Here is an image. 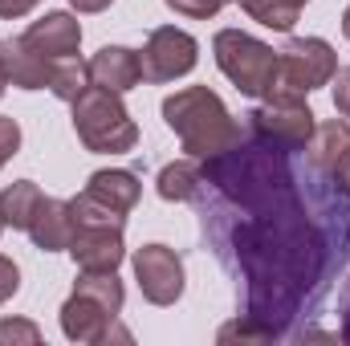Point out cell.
Segmentation results:
<instances>
[{"label":"cell","instance_id":"obj_1","mask_svg":"<svg viewBox=\"0 0 350 346\" xmlns=\"http://www.w3.org/2000/svg\"><path fill=\"white\" fill-rule=\"evenodd\" d=\"M245 212L253 216L237 228V257L249 281V318L277 343L297 318L306 293L322 281L326 241L293 196V179L245 204Z\"/></svg>","mask_w":350,"mask_h":346},{"label":"cell","instance_id":"obj_2","mask_svg":"<svg viewBox=\"0 0 350 346\" xmlns=\"http://www.w3.org/2000/svg\"><path fill=\"white\" fill-rule=\"evenodd\" d=\"M163 122L172 127L191 159H212L241 143V122L228 114L224 98L208 86H183L163 98Z\"/></svg>","mask_w":350,"mask_h":346},{"label":"cell","instance_id":"obj_3","mask_svg":"<svg viewBox=\"0 0 350 346\" xmlns=\"http://www.w3.org/2000/svg\"><path fill=\"white\" fill-rule=\"evenodd\" d=\"M122 302H126V289H122L118 273H86L82 269V277L74 281V293L62 306V334L82 346L126 338L122 330H114Z\"/></svg>","mask_w":350,"mask_h":346},{"label":"cell","instance_id":"obj_4","mask_svg":"<svg viewBox=\"0 0 350 346\" xmlns=\"http://www.w3.org/2000/svg\"><path fill=\"white\" fill-rule=\"evenodd\" d=\"M74 208V241H70V257L86 273H118V265L126 261V245H122V228L126 216L90 200L86 191L70 200Z\"/></svg>","mask_w":350,"mask_h":346},{"label":"cell","instance_id":"obj_5","mask_svg":"<svg viewBox=\"0 0 350 346\" xmlns=\"http://www.w3.org/2000/svg\"><path fill=\"white\" fill-rule=\"evenodd\" d=\"M70 106H74V131H78L86 151H94V155H126V151H135L139 127H135L131 110L122 106V94L86 86Z\"/></svg>","mask_w":350,"mask_h":346},{"label":"cell","instance_id":"obj_6","mask_svg":"<svg viewBox=\"0 0 350 346\" xmlns=\"http://www.w3.org/2000/svg\"><path fill=\"white\" fill-rule=\"evenodd\" d=\"M338 74V53L330 41L322 37H289L277 49V70L269 94L261 102H277V98H306L310 90L330 86V78Z\"/></svg>","mask_w":350,"mask_h":346},{"label":"cell","instance_id":"obj_7","mask_svg":"<svg viewBox=\"0 0 350 346\" xmlns=\"http://www.w3.org/2000/svg\"><path fill=\"white\" fill-rule=\"evenodd\" d=\"M212 53H216V66L220 74L249 98H265L269 82H273V70H277V49L265 45L261 37L253 33H241V29H220L212 37Z\"/></svg>","mask_w":350,"mask_h":346},{"label":"cell","instance_id":"obj_8","mask_svg":"<svg viewBox=\"0 0 350 346\" xmlns=\"http://www.w3.org/2000/svg\"><path fill=\"white\" fill-rule=\"evenodd\" d=\"M314 127L318 118L306 106V98H277L249 110V131L257 135V143H269L277 151H306Z\"/></svg>","mask_w":350,"mask_h":346},{"label":"cell","instance_id":"obj_9","mask_svg":"<svg viewBox=\"0 0 350 346\" xmlns=\"http://www.w3.org/2000/svg\"><path fill=\"white\" fill-rule=\"evenodd\" d=\"M139 62H143V82L167 86V82H175V78H183V74L196 70V62H200V41H196L187 29L159 25V29H151L147 45L139 49Z\"/></svg>","mask_w":350,"mask_h":346},{"label":"cell","instance_id":"obj_10","mask_svg":"<svg viewBox=\"0 0 350 346\" xmlns=\"http://www.w3.org/2000/svg\"><path fill=\"white\" fill-rule=\"evenodd\" d=\"M131 269H135L139 293L151 306H175L183 297V261H179L175 249H167V245H143V249H135Z\"/></svg>","mask_w":350,"mask_h":346},{"label":"cell","instance_id":"obj_11","mask_svg":"<svg viewBox=\"0 0 350 346\" xmlns=\"http://www.w3.org/2000/svg\"><path fill=\"white\" fill-rule=\"evenodd\" d=\"M0 62H4L8 86H16V90H45L53 82V66H57V62H53L49 53H41L25 33L0 41Z\"/></svg>","mask_w":350,"mask_h":346},{"label":"cell","instance_id":"obj_12","mask_svg":"<svg viewBox=\"0 0 350 346\" xmlns=\"http://www.w3.org/2000/svg\"><path fill=\"white\" fill-rule=\"evenodd\" d=\"M86 70H90V86L114 90V94H126V90H135L143 82L139 49H126V45H102L86 62Z\"/></svg>","mask_w":350,"mask_h":346},{"label":"cell","instance_id":"obj_13","mask_svg":"<svg viewBox=\"0 0 350 346\" xmlns=\"http://www.w3.org/2000/svg\"><path fill=\"white\" fill-rule=\"evenodd\" d=\"M41 53H49L53 62H66V57H78V49H82V25H78V16L74 12H45L41 21H33L29 25V33H25Z\"/></svg>","mask_w":350,"mask_h":346},{"label":"cell","instance_id":"obj_14","mask_svg":"<svg viewBox=\"0 0 350 346\" xmlns=\"http://www.w3.org/2000/svg\"><path fill=\"white\" fill-rule=\"evenodd\" d=\"M29 237H33V245L41 253H66L70 241H74V208H70V200L45 196L33 224H29Z\"/></svg>","mask_w":350,"mask_h":346},{"label":"cell","instance_id":"obj_15","mask_svg":"<svg viewBox=\"0 0 350 346\" xmlns=\"http://www.w3.org/2000/svg\"><path fill=\"white\" fill-rule=\"evenodd\" d=\"M86 196L126 216V212L139 204V196H143V183H139V175L126 172V168H106V172H94V175L86 179Z\"/></svg>","mask_w":350,"mask_h":346},{"label":"cell","instance_id":"obj_16","mask_svg":"<svg viewBox=\"0 0 350 346\" xmlns=\"http://www.w3.org/2000/svg\"><path fill=\"white\" fill-rule=\"evenodd\" d=\"M350 151V122L338 114V118H330V122H318L314 127V135H310V143H306V155H310V163L318 168L322 175H330L338 168V159Z\"/></svg>","mask_w":350,"mask_h":346},{"label":"cell","instance_id":"obj_17","mask_svg":"<svg viewBox=\"0 0 350 346\" xmlns=\"http://www.w3.org/2000/svg\"><path fill=\"white\" fill-rule=\"evenodd\" d=\"M41 200H45V196H41V187H37L33 179H16V183L0 187V220H4V228L29 232V224H33Z\"/></svg>","mask_w":350,"mask_h":346},{"label":"cell","instance_id":"obj_18","mask_svg":"<svg viewBox=\"0 0 350 346\" xmlns=\"http://www.w3.org/2000/svg\"><path fill=\"white\" fill-rule=\"evenodd\" d=\"M200 183H204V172H200V163L187 155V159H175V163H167V168L159 172L155 191H159V200H167V204H187V200H196Z\"/></svg>","mask_w":350,"mask_h":346},{"label":"cell","instance_id":"obj_19","mask_svg":"<svg viewBox=\"0 0 350 346\" xmlns=\"http://www.w3.org/2000/svg\"><path fill=\"white\" fill-rule=\"evenodd\" d=\"M237 4L249 12V21H257L273 33H289L297 25V16H301L297 0H237Z\"/></svg>","mask_w":350,"mask_h":346},{"label":"cell","instance_id":"obj_20","mask_svg":"<svg viewBox=\"0 0 350 346\" xmlns=\"http://www.w3.org/2000/svg\"><path fill=\"white\" fill-rule=\"evenodd\" d=\"M86 86H90L86 62H78V57H66V62H57V66H53V82H49V90H53L62 102H74V98H78Z\"/></svg>","mask_w":350,"mask_h":346},{"label":"cell","instance_id":"obj_21","mask_svg":"<svg viewBox=\"0 0 350 346\" xmlns=\"http://www.w3.org/2000/svg\"><path fill=\"white\" fill-rule=\"evenodd\" d=\"M41 326L29 318H0V346H37Z\"/></svg>","mask_w":350,"mask_h":346},{"label":"cell","instance_id":"obj_22","mask_svg":"<svg viewBox=\"0 0 350 346\" xmlns=\"http://www.w3.org/2000/svg\"><path fill=\"white\" fill-rule=\"evenodd\" d=\"M172 12L179 16H187V21H208V16H216L228 0H163Z\"/></svg>","mask_w":350,"mask_h":346},{"label":"cell","instance_id":"obj_23","mask_svg":"<svg viewBox=\"0 0 350 346\" xmlns=\"http://www.w3.org/2000/svg\"><path fill=\"white\" fill-rule=\"evenodd\" d=\"M16 151H21V127H16V118L0 114V168H4Z\"/></svg>","mask_w":350,"mask_h":346},{"label":"cell","instance_id":"obj_24","mask_svg":"<svg viewBox=\"0 0 350 346\" xmlns=\"http://www.w3.org/2000/svg\"><path fill=\"white\" fill-rule=\"evenodd\" d=\"M16 289H21V269H16V261L4 257L0 253V306L4 302H12L16 297Z\"/></svg>","mask_w":350,"mask_h":346},{"label":"cell","instance_id":"obj_25","mask_svg":"<svg viewBox=\"0 0 350 346\" xmlns=\"http://www.w3.org/2000/svg\"><path fill=\"white\" fill-rule=\"evenodd\" d=\"M330 86H334V110L350 118V66H338V74L330 78Z\"/></svg>","mask_w":350,"mask_h":346},{"label":"cell","instance_id":"obj_26","mask_svg":"<svg viewBox=\"0 0 350 346\" xmlns=\"http://www.w3.org/2000/svg\"><path fill=\"white\" fill-rule=\"evenodd\" d=\"M37 4H45V0H0V16H4V21H21V16H29Z\"/></svg>","mask_w":350,"mask_h":346},{"label":"cell","instance_id":"obj_27","mask_svg":"<svg viewBox=\"0 0 350 346\" xmlns=\"http://www.w3.org/2000/svg\"><path fill=\"white\" fill-rule=\"evenodd\" d=\"M330 179H334V187H338L342 196H350V151L342 155V159H338V168L330 172Z\"/></svg>","mask_w":350,"mask_h":346},{"label":"cell","instance_id":"obj_28","mask_svg":"<svg viewBox=\"0 0 350 346\" xmlns=\"http://www.w3.org/2000/svg\"><path fill=\"white\" fill-rule=\"evenodd\" d=\"M114 0H70V8L74 12H106Z\"/></svg>","mask_w":350,"mask_h":346},{"label":"cell","instance_id":"obj_29","mask_svg":"<svg viewBox=\"0 0 350 346\" xmlns=\"http://www.w3.org/2000/svg\"><path fill=\"white\" fill-rule=\"evenodd\" d=\"M338 334H342V343H350V306L342 310V330Z\"/></svg>","mask_w":350,"mask_h":346},{"label":"cell","instance_id":"obj_30","mask_svg":"<svg viewBox=\"0 0 350 346\" xmlns=\"http://www.w3.org/2000/svg\"><path fill=\"white\" fill-rule=\"evenodd\" d=\"M342 37L350 41V4H347V12H342Z\"/></svg>","mask_w":350,"mask_h":346},{"label":"cell","instance_id":"obj_31","mask_svg":"<svg viewBox=\"0 0 350 346\" xmlns=\"http://www.w3.org/2000/svg\"><path fill=\"white\" fill-rule=\"evenodd\" d=\"M4 90H8V74H4V62H0V98H4Z\"/></svg>","mask_w":350,"mask_h":346},{"label":"cell","instance_id":"obj_32","mask_svg":"<svg viewBox=\"0 0 350 346\" xmlns=\"http://www.w3.org/2000/svg\"><path fill=\"white\" fill-rule=\"evenodd\" d=\"M0 232H4V220H0Z\"/></svg>","mask_w":350,"mask_h":346},{"label":"cell","instance_id":"obj_33","mask_svg":"<svg viewBox=\"0 0 350 346\" xmlns=\"http://www.w3.org/2000/svg\"><path fill=\"white\" fill-rule=\"evenodd\" d=\"M297 4H306V0H297Z\"/></svg>","mask_w":350,"mask_h":346}]
</instances>
